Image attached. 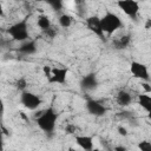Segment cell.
Here are the masks:
<instances>
[{"instance_id": "3", "label": "cell", "mask_w": 151, "mask_h": 151, "mask_svg": "<svg viewBox=\"0 0 151 151\" xmlns=\"http://www.w3.org/2000/svg\"><path fill=\"white\" fill-rule=\"evenodd\" d=\"M100 24H101V28L104 33H106L107 35L113 34L117 29H119L123 26L120 18L116 13L110 12V11H106L105 14L100 18Z\"/></svg>"}, {"instance_id": "22", "label": "cell", "mask_w": 151, "mask_h": 151, "mask_svg": "<svg viewBox=\"0 0 151 151\" xmlns=\"http://www.w3.org/2000/svg\"><path fill=\"white\" fill-rule=\"evenodd\" d=\"M132 117H133V114L130 111H120L117 113V118H119L122 120H131Z\"/></svg>"}, {"instance_id": "16", "label": "cell", "mask_w": 151, "mask_h": 151, "mask_svg": "<svg viewBox=\"0 0 151 151\" xmlns=\"http://www.w3.org/2000/svg\"><path fill=\"white\" fill-rule=\"evenodd\" d=\"M37 26L41 29V32L48 29L52 26V22H51V19L48 18V15H46V14L38 15V18H37Z\"/></svg>"}, {"instance_id": "18", "label": "cell", "mask_w": 151, "mask_h": 151, "mask_svg": "<svg viewBox=\"0 0 151 151\" xmlns=\"http://www.w3.org/2000/svg\"><path fill=\"white\" fill-rule=\"evenodd\" d=\"M15 88L18 90V91H20V92H25V91H27L26 88H27V85H28V83H27V79L25 78V77H20L17 81H15Z\"/></svg>"}, {"instance_id": "8", "label": "cell", "mask_w": 151, "mask_h": 151, "mask_svg": "<svg viewBox=\"0 0 151 151\" xmlns=\"http://www.w3.org/2000/svg\"><path fill=\"white\" fill-rule=\"evenodd\" d=\"M67 74H68L67 67H52V73L51 77L47 79V83L64 85L67 81Z\"/></svg>"}, {"instance_id": "23", "label": "cell", "mask_w": 151, "mask_h": 151, "mask_svg": "<svg viewBox=\"0 0 151 151\" xmlns=\"http://www.w3.org/2000/svg\"><path fill=\"white\" fill-rule=\"evenodd\" d=\"M76 132H77V126L74 124H72V123L66 124V126H65V133L66 134H74Z\"/></svg>"}, {"instance_id": "31", "label": "cell", "mask_w": 151, "mask_h": 151, "mask_svg": "<svg viewBox=\"0 0 151 151\" xmlns=\"http://www.w3.org/2000/svg\"><path fill=\"white\" fill-rule=\"evenodd\" d=\"M68 151H76V150H74L73 147H70V149H68Z\"/></svg>"}, {"instance_id": "25", "label": "cell", "mask_w": 151, "mask_h": 151, "mask_svg": "<svg viewBox=\"0 0 151 151\" xmlns=\"http://www.w3.org/2000/svg\"><path fill=\"white\" fill-rule=\"evenodd\" d=\"M42 72H44L45 77H46V79H48L51 77V73H52V67H50V66L46 65V66L42 67Z\"/></svg>"}, {"instance_id": "28", "label": "cell", "mask_w": 151, "mask_h": 151, "mask_svg": "<svg viewBox=\"0 0 151 151\" xmlns=\"http://www.w3.org/2000/svg\"><path fill=\"white\" fill-rule=\"evenodd\" d=\"M113 151H127V149L125 146H123V145H117V146H114Z\"/></svg>"}, {"instance_id": "10", "label": "cell", "mask_w": 151, "mask_h": 151, "mask_svg": "<svg viewBox=\"0 0 151 151\" xmlns=\"http://www.w3.org/2000/svg\"><path fill=\"white\" fill-rule=\"evenodd\" d=\"M80 87L83 91H93L98 87V78L97 74L91 72L85 74L80 80Z\"/></svg>"}, {"instance_id": "20", "label": "cell", "mask_w": 151, "mask_h": 151, "mask_svg": "<svg viewBox=\"0 0 151 151\" xmlns=\"http://www.w3.org/2000/svg\"><path fill=\"white\" fill-rule=\"evenodd\" d=\"M57 33H58V29H57V27H54L53 25H52L48 29H46V31L42 32L44 37H46V38H48V39H53V38H55Z\"/></svg>"}, {"instance_id": "27", "label": "cell", "mask_w": 151, "mask_h": 151, "mask_svg": "<svg viewBox=\"0 0 151 151\" xmlns=\"http://www.w3.org/2000/svg\"><path fill=\"white\" fill-rule=\"evenodd\" d=\"M1 130H2V133H4L5 136H11L9 130H7V129H6V126H5L4 124H1Z\"/></svg>"}, {"instance_id": "29", "label": "cell", "mask_w": 151, "mask_h": 151, "mask_svg": "<svg viewBox=\"0 0 151 151\" xmlns=\"http://www.w3.org/2000/svg\"><path fill=\"white\" fill-rule=\"evenodd\" d=\"M144 27H145V29H150V28H151V19H146Z\"/></svg>"}, {"instance_id": "24", "label": "cell", "mask_w": 151, "mask_h": 151, "mask_svg": "<svg viewBox=\"0 0 151 151\" xmlns=\"http://www.w3.org/2000/svg\"><path fill=\"white\" fill-rule=\"evenodd\" d=\"M117 131H118V133H119L120 136H123V137H125V136H127V134H129L127 129H126L125 126H123V125H119V126L117 127Z\"/></svg>"}, {"instance_id": "9", "label": "cell", "mask_w": 151, "mask_h": 151, "mask_svg": "<svg viewBox=\"0 0 151 151\" xmlns=\"http://www.w3.org/2000/svg\"><path fill=\"white\" fill-rule=\"evenodd\" d=\"M85 107L90 114L96 116V117H101L107 111L106 106L103 103H100L99 100H94V99H87L85 103Z\"/></svg>"}, {"instance_id": "14", "label": "cell", "mask_w": 151, "mask_h": 151, "mask_svg": "<svg viewBox=\"0 0 151 151\" xmlns=\"http://www.w3.org/2000/svg\"><path fill=\"white\" fill-rule=\"evenodd\" d=\"M116 101L119 106H123V107H126L131 104L132 101V96L130 92L125 91V90H120L117 96H116Z\"/></svg>"}, {"instance_id": "30", "label": "cell", "mask_w": 151, "mask_h": 151, "mask_svg": "<svg viewBox=\"0 0 151 151\" xmlns=\"http://www.w3.org/2000/svg\"><path fill=\"white\" fill-rule=\"evenodd\" d=\"M147 119H150V120H151V111H150V112H147Z\"/></svg>"}, {"instance_id": "21", "label": "cell", "mask_w": 151, "mask_h": 151, "mask_svg": "<svg viewBox=\"0 0 151 151\" xmlns=\"http://www.w3.org/2000/svg\"><path fill=\"white\" fill-rule=\"evenodd\" d=\"M139 151H151V142L149 140H140L137 145Z\"/></svg>"}, {"instance_id": "15", "label": "cell", "mask_w": 151, "mask_h": 151, "mask_svg": "<svg viewBox=\"0 0 151 151\" xmlns=\"http://www.w3.org/2000/svg\"><path fill=\"white\" fill-rule=\"evenodd\" d=\"M137 101H138V105L143 110H145L146 112L151 111V96L149 93H140V94H138Z\"/></svg>"}, {"instance_id": "13", "label": "cell", "mask_w": 151, "mask_h": 151, "mask_svg": "<svg viewBox=\"0 0 151 151\" xmlns=\"http://www.w3.org/2000/svg\"><path fill=\"white\" fill-rule=\"evenodd\" d=\"M131 42V35L130 34H123L119 38H116L112 40V46L114 50H125Z\"/></svg>"}, {"instance_id": "6", "label": "cell", "mask_w": 151, "mask_h": 151, "mask_svg": "<svg viewBox=\"0 0 151 151\" xmlns=\"http://www.w3.org/2000/svg\"><path fill=\"white\" fill-rule=\"evenodd\" d=\"M117 6L131 19H136L139 13V2L136 0H119Z\"/></svg>"}, {"instance_id": "19", "label": "cell", "mask_w": 151, "mask_h": 151, "mask_svg": "<svg viewBox=\"0 0 151 151\" xmlns=\"http://www.w3.org/2000/svg\"><path fill=\"white\" fill-rule=\"evenodd\" d=\"M47 4L51 6V8L53 9V11H55V12H60L61 9H63V7H64V4H63V1H60V0H50V1H47Z\"/></svg>"}, {"instance_id": "1", "label": "cell", "mask_w": 151, "mask_h": 151, "mask_svg": "<svg viewBox=\"0 0 151 151\" xmlns=\"http://www.w3.org/2000/svg\"><path fill=\"white\" fill-rule=\"evenodd\" d=\"M57 120H58V113L52 106L40 111L35 117V123L41 131H44L46 134H50L54 131Z\"/></svg>"}, {"instance_id": "2", "label": "cell", "mask_w": 151, "mask_h": 151, "mask_svg": "<svg viewBox=\"0 0 151 151\" xmlns=\"http://www.w3.org/2000/svg\"><path fill=\"white\" fill-rule=\"evenodd\" d=\"M8 35L12 38L13 41H27L29 40V32H28V17L14 22L7 28Z\"/></svg>"}, {"instance_id": "17", "label": "cell", "mask_w": 151, "mask_h": 151, "mask_svg": "<svg viewBox=\"0 0 151 151\" xmlns=\"http://www.w3.org/2000/svg\"><path fill=\"white\" fill-rule=\"evenodd\" d=\"M72 21H73V18L67 13H63L58 18V22L63 28H68L72 25Z\"/></svg>"}, {"instance_id": "5", "label": "cell", "mask_w": 151, "mask_h": 151, "mask_svg": "<svg viewBox=\"0 0 151 151\" xmlns=\"http://www.w3.org/2000/svg\"><path fill=\"white\" fill-rule=\"evenodd\" d=\"M20 103L22 104V106L27 110H37L41 104H42V99L40 96L29 92V91H25L21 92L20 94Z\"/></svg>"}, {"instance_id": "11", "label": "cell", "mask_w": 151, "mask_h": 151, "mask_svg": "<svg viewBox=\"0 0 151 151\" xmlns=\"http://www.w3.org/2000/svg\"><path fill=\"white\" fill-rule=\"evenodd\" d=\"M74 140L77 145L84 150V151H92L94 145H93V137L92 136H86V134H77L74 136Z\"/></svg>"}, {"instance_id": "12", "label": "cell", "mask_w": 151, "mask_h": 151, "mask_svg": "<svg viewBox=\"0 0 151 151\" xmlns=\"http://www.w3.org/2000/svg\"><path fill=\"white\" fill-rule=\"evenodd\" d=\"M38 50V46H37V41L35 40H27V41H24L21 42V45L18 47V52L20 54H24V55H31V54H34Z\"/></svg>"}, {"instance_id": "26", "label": "cell", "mask_w": 151, "mask_h": 151, "mask_svg": "<svg viewBox=\"0 0 151 151\" xmlns=\"http://www.w3.org/2000/svg\"><path fill=\"white\" fill-rule=\"evenodd\" d=\"M142 87L144 88V93H151V85L147 81H143Z\"/></svg>"}, {"instance_id": "7", "label": "cell", "mask_w": 151, "mask_h": 151, "mask_svg": "<svg viewBox=\"0 0 151 151\" xmlns=\"http://www.w3.org/2000/svg\"><path fill=\"white\" fill-rule=\"evenodd\" d=\"M130 72L131 74L142 80V81H149L150 80V74H149V70H147V66L143 63H139V61H132L130 64Z\"/></svg>"}, {"instance_id": "32", "label": "cell", "mask_w": 151, "mask_h": 151, "mask_svg": "<svg viewBox=\"0 0 151 151\" xmlns=\"http://www.w3.org/2000/svg\"><path fill=\"white\" fill-rule=\"evenodd\" d=\"M92 151H99V150H98V149H93Z\"/></svg>"}, {"instance_id": "4", "label": "cell", "mask_w": 151, "mask_h": 151, "mask_svg": "<svg viewBox=\"0 0 151 151\" xmlns=\"http://www.w3.org/2000/svg\"><path fill=\"white\" fill-rule=\"evenodd\" d=\"M85 26L90 32L96 34L100 40L106 41L105 33H104V31L101 28V24H100V17H98L97 14H92V15L85 18Z\"/></svg>"}]
</instances>
